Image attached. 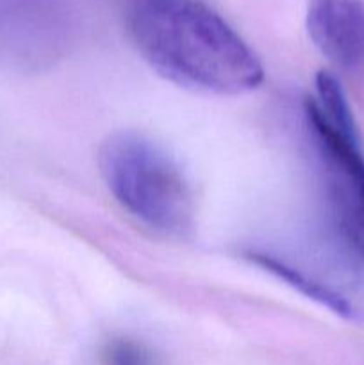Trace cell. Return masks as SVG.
Masks as SVG:
<instances>
[{
  "label": "cell",
  "instance_id": "6da1fadb",
  "mask_svg": "<svg viewBox=\"0 0 364 365\" xmlns=\"http://www.w3.org/2000/svg\"><path fill=\"white\" fill-rule=\"evenodd\" d=\"M125 18L143 59L181 88L234 96L263 82L256 52L200 0H128Z\"/></svg>",
  "mask_w": 364,
  "mask_h": 365
},
{
  "label": "cell",
  "instance_id": "7a4b0ae2",
  "mask_svg": "<svg viewBox=\"0 0 364 365\" xmlns=\"http://www.w3.org/2000/svg\"><path fill=\"white\" fill-rule=\"evenodd\" d=\"M245 257L343 319L364 323V242L327 210L316 225L250 246Z\"/></svg>",
  "mask_w": 364,
  "mask_h": 365
},
{
  "label": "cell",
  "instance_id": "3957f363",
  "mask_svg": "<svg viewBox=\"0 0 364 365\" xmlns=\"http://www.w3.org/2000/svg\"><path fill=\"white\" fill-rule=\"evenodd\" d=\"M98 164L109 192L138 223L166 237L191 232V189L178 164L153 139L132 130L111 134Z\"/></svg>",
  "mask_w": 364,
  "mask_h": 365
},
{
  "label": "cell",
  "instance_id": "277c9868",
  "mask_svg": "<svg viewBox=\"0 0 364 365\" xmlns=\"http://www.w3.org/2000/svg\"><path fill=\"white\" fill-rule=\"evenodd\" d=\"M303 123L316 159L325 210L364 242V153L338 78L321 71L303 102Z\"/></svg>",
  "mask_w": 364,
  "mask_h": 365
},
{
  "label": "cell",
  "instance_id": "5b68a950",
  "mask_svg": "<svg viewBox=\"0 0 364 365\" xmlns=\"http://www.w3.org/2000/svg\"><path fill=\"white\" fill-rule=\"evenodd\" d=\"M307 31L335 66L364 68V0H309Z\"/></svg>",
  "mask_w": 364,
  "mask_h": 365
},
{
  "label": "cell",
  "instance_id": "8992f818",
  "mask_svg": "<svg viewBox=\"0 0 364 365\" xmlns=\"http://www.w3.org/2000/svg\"><path fill=\"white\" fill-rule=\"evenodd\" d=\"M103 365H153L148 349L131 339L109 342L102 353Z\"/></svg>",
  "mask_w": 364,
  "mask_h": 365
}]
</instances>
